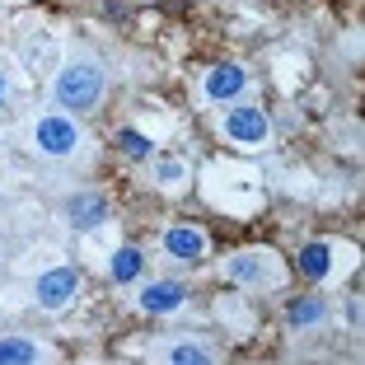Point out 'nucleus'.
<instances>
[{
  "label": "nucleus",
  "mask_w": 365,
  "mask_h": 365,
  "mask_svg": "<svg viewBox=\"0 0 365 365\" xmlns=\"http://www.w3.org/2000/svg\"><path fill=\"white\" fill-rule=\"evenodd\" d=\"M0 108H5V80H0Z\"/></svg>",
  "instance_id": "obj_17"
},
{
  "label": "nucleus",
  "mask_w": 365,
  "mask_h": 365,
  "mask_svg": "<svg viewBox=\"0 0 365 365\" xmlns=\"http://www.w3.org/2000/svg\"><path fill=\"white\" fill-rule=\"evenodd\" d=\"M76 290H80V272L76 267H52L38 277V300L47 304V309H61V304L76 300Z\"/></svg>",
  "instance_id": "obj_4"
},
{
  "label": "nucleus",
  "mask_w": 365,
  "mask_h": 365,
  "mask_svg": "<svg viewBox=\"0 0 365 365\" xmlns=\"http://www.w3.org/2000/svg\"><path fill=\"white\" fill-rule=\"evenodd\" d=\"M33 136H38V145H43V155H71L80 145V127L71 118H43L38 122V131H33Z\"/></svg>",
  "instance_id": "obj_5"
},
{
  "label": "nucleus",
  "mask_w": 365,
  "mask_h": 365,
  "mask_svg": "<svg viewBox=\"0 0 365 365\" xmlns=\"http://www.w3.org/2000/svg\"><path fill=\"white\" fill-rule=\"evenodd\" d=\"M178 173H182L178 164H160V178H164V182H173V178H178Z\"/></svg>",
  "instance_id": "obj_16"
},
{
  "label": "nucleus",
  "mask_w": 365,
  "mask_h": 365,
  "mask_svg": "<svg viewBox=\"0 0 365 365\" xmlns=\"http://www.w3.org/2000/svg\"><path fill=\"white\" fill-rule=\"evenodd\" d=\"M328 267H333V248H328V244H304L300 258H295V272H300L304 281H323Z\"/></svg>",
  "instance_id": "obj_9"
},
{
  "label": "nucleus",
  "mask_w": 365,
  "mask_h": 365,
  "mask_svg": "<svg viewBox=\"0 0 365 365\" xmlns=\"http://www.w3.org/2000/svg\"><path fill=\"white\" fill-rule=\"evenodd\" d=\"M38 361V346L29 337H0V365H33Z\"/></svg>",
  "instance_id": "obj_13"
},
{
  "label": "nucleus",
  "mask_w": 365,
  "mask_h": 365,
  "mask_svg": "<svg viewBox=\"0 0 365 365\" xmlns=\"http://www.w3.org/2000/svg\"><path fill=\"white\" fill-rule=\"evenodd\" d=\"M277 267H281L277 248H239V253L225 258V277L239 281V286H253V290L277 286V277H281Z\"/></svg>",
  "instance_id": "obj_2"
},
{
  "label": "nucleus",
  "mask_w": 365,
  "mask_h": 365,
  "mask_svg": "<svg viewBox=\"0 0 365 365\" xmlns=\"http://www.w3.org/2000/svg\"><path fill=\"white\" fill-rule=\"evenodd\" d=\"M267 113H258V108H230L225 118V136L239 140V145H258V140H267Z\"/></svg>",
  "instance_id": "obj_7"
},
{
  "label": "nucleus",
  "mask_w": 365,
  "mask_h": 365,
  "mask_svg": "<svg viewBox=\"0 0 365 365\" xmlns=\"http://www.w3.org/2000/svg\"><path fill=\"white\" fill-rule=\"evenodd\" d=\"M319 319H323V300L319 295H295V300L286 304V323L290 328H314Z\"/></svg>",
  "instance_id": "obj_12"
},
{
  "label": "nucleus",
  "mask_w": 365,
  "mask_h": 365,
  "mask_svg": "<svg viewBox=\"0 0 365 365\" xmlns=\"http://www.w3.org/2000/svg\"><path fill=\"white\" fill-rule=\"evenodd\" d=\"M71 220H76L80 230H94V225H103L108 220V202L98 192H80L76 202H71Z\"/></svg>",
  "instance_id": "obj_10"
},
{
  "label": "nucleus",
  "mask_w": 365,
  "mask_h": 365,
  "mask_svg": "<svg viewBox=\"0 0 365 365\" xmlns=\"http://www.w3.org/2000/svg\"><path fill=\"white\" fill-rule=\"evenodd\" d=\"M244 85H248V76H244V66H235V61L211 66V71H206V80H202L206 98H215V103H230V98H239V94H244Z\"/></svg>",
  "instance_id": "obj_6"
},
{
  "label": "nucleus",
  "mask_w": 365,
  "mask_h": 365,
  "mask_svg": "<svg viewBox=\"0 0 365 365\" xmlns=\"http://www.w3.org/2000/svg\"><path fill=\"white\" fill-rule=\"evenodd\" d=\"M56 98H61V108H71V113H89V108L103 98V71H98L94 61L61 66V76H56Z\"/></svg>",
  "instance_id": "obj_1"
},
{
  "label": "nucleus",
  "mask_w": 365,
  "mask_h": 365,
  "mask_svg": "<svg viewBox=\"0 0 365 365\" xmlns=\"http://www.w3.org/2000/svg\"><path fill=\"white\" fill-rule=\"evenodd\" d=\"M140 267H145V253H140L136 244H127V248H118V253H113V262H108V277L118 281V286H127V281L140 277Z\"/></svg>",
  "instance_id": "obj_11"
},
{
  "label": "nucleus",
  "mask_w": 365,
  "mask_h": 365,
  "mask_svg": "<svg viewBox=\"0 0 365 365\" xmlns=\"http://www.w3.org/2000/svg\"><path fill=\"white\" fill-rule=\"evenodd\" d=\"M113 140H118V150L127 155V160H150V155H155V140L140 136V131H131V127H118Z\"/></svg>",
  "instance_id": "obj_14"
},
{
  "label": "nucleus",
  "mask_w": 365,
  "mask_h": 365,
  "mask_svg": "<svg viewBox=\"0 0 365 365\" xmlns=\"http://www.w3.org/2000/svg\"><path fill=\"white\" fill-rule=\"evenodd\" d=\"M173 361H178V365H187V361L202 365V361H211V356H206L202 346H173Z\"/></svg>",
  "instance_id": "obj_15"
},
{
  "label": "nucleus",
  "mask_w": 365,
  "mask_h": 365,
  "mask_svg": "<svg viewBox=\"0 0 365 365\" xmlns=\"http://www.w3.org/2000/svg\"><path fill=\"white\" fill-rule=\"evenodd\" d=\"M187 300V290H182V281H155V286H145L140 290V309L145 314H173L178 304Z\"/></svg>",
  "instance_id": "obj_8"
},
{
  "label": "nucleus",
  "mask_w": 365,
  "mask_h": 365,
  "mask_svg": "<svg viewBox=\"0 0 365 365\" xmlns=\"http://www.w3.org/2000/svg\"><path fill=\"white\" fill-rule=\"evenodd\" d=\"M164 248H169V258H178V262H202L206 253H211V239H206L202 225L178 220V225L164 230Z\"/></svg>",
  "instance_id": "obj_3"
}]
</instances>
